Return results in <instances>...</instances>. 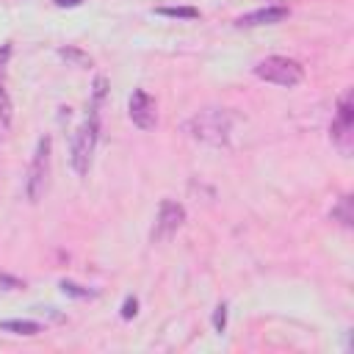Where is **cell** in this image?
<instances>
[{
	"label": "cell",
	"instance_id": "7c38bea8",
	"mask_svg": "<svg viewBox=\"0 0 354 354\" xmlns=\"http://www.w3.org/2000/svg\"><path fill=\"white\" fill-rule=\"evenodd\" d=\"M58 55H61L64 61H69L72 66H80V69L91 66V55H88V53H83V50H77V47H61V50H58Z\"/></svg>",
	"mask_w": 354,
	"mask_h": 354
},
{
	"label": "cell",
	"instance_id": "5b68a950",
	"mask_svg": "<svg viewBox=\"0 0 354 354\" xmlns=\"http://www.w3.org/2000/svg\"><path fill=\"white\" fill-rule=\"evenodd\" d=\"M329 133H332L335 147L343 155H348L351 147H354V105H351V91H343V97L337 100V116H335Z\"/></svg>",
	"mask_w": 354,
	"mask_h": 354
},
{
	"label": "cell",
	"instance_id": "9c48e42d",
	"mask_svg": "<svg viewBox=\"0 0 354 354\" xmlns=\"http://www.w3.org/2000/svg\"><path fill=\"white\" fill-rule=\"evenodd\" d=\"M0 332H14V335H39L41 332V324L36 321H0Z\"/></svg>",
	"mask_w": 354,
	"mask_h": 354
},
{
	"label": "cell",
	"instance_id": "277c9868",
	"mask_svg": "<svg viewBox=\"0 0 354 354\" xmlns=\"http://www.w3.org/2000/svg\"><path fill=\"white\" fill-rule=\"evenodd\" d=\"M50 136H41L36 141V149H33V158H30V166H28V174H25V194L30 202H39L41 191H44V183H47V174H50Z\"/></svg>",
	"mask_w": 354,
	"mask_h": 354
},
{
	"label": "cell",
	"instance_id": "ba28073f",
	"mask_svg": "<svg viewBox=\"0 0 354 354\" xmlns=\"http://www.w3.org/2000/svg\"><path fill=\"white\" fill-rule=\"evenodd\" d=\"M288 8L285 6H268V8H257V11H249L243 17L235 19L238 28H252V25H274V22H282L288 19Z\"/></svg>",
	"mask_w": 354,
	"mask_h": 354
},
{
	"label": "cell",
	"instance_id": "5bb4252c",
	"mask_svg": "<svg viewBox=\"0 0 354 354\" xmlns=\"http://www.w3.org/2000/svg\"><path fill=\"white\" fill-rule=\"evenodd\" d=\"M61 290H64L66 296H75V299H88V296H94V290H88V288H83V285H77V282H69V279H61Z\"/></svg>",
	"mask_w": 354,
	"mask_h": 354
},
{
	"label": "cell",
	"instance_id": "8fae6325",
	"mask_svg": "<svg viewBox=\"0 0 354 354\" xmlns=\"http://www.w3.org/2000/svg\"><path fill=\"white\" fill-rule=\"evenodd\" d=\"M155 14L171 17V19H196L199 17V8H194V6H158Z\"/></svg>",
	"mask_w": 354,
	"mask_h": 354
},
{
	"label": "cell",
	"instance_id": "d6986e66",
	"mask_svg": "<svg viewBox=\"0 0 354 354\" xmlns=\"http://www.w3.org/2000/svg\"><path fill=\"white\" fill-rule=\"evenodd\" d=\"M83 0H55V6H61V8H75V6H80Z\"/></svg>",
	"mask_w": 354,
	"mask_h": 354
},
{
	"label": "cell",
	"instance_id": "6da1fadb",
	"mask_svg": "<svg viewBox=\"0 0 354 354\" xmlns=\"http://www.w3.org/2000/svg\"><path fill=\"white\" fill-rule=\"evenodd\" d=\"M185 133L207 147H224L232 133V113L227 108H202L185 122Z\"/></svg>",
	"mask_w": 354,
	"mask_h": 354
},
{
	"label": "cell",
	"instance_id": "4fadbf2b",
	"mask_svg": "<svg viewBox=\"0 0 354 354\" xmlns=\"http://www.w3.org/2000/svg\"><path fill=\"white\" fill-rule=\"evenodd\" d=\"M332 218H337L343 227H351L354 216H351V196H343L337 207H332Z\"/></svg>",
	"mask_w": 354,
	"mask_h": 354
},
{
	"label": "cell",
	"instance_id": "30bf717a",
	"mask_svg": "<svg viewBox=\"0 0 354 354\" xmlns=\"http://www.w3.org/2000/svg\"><path fill=\"white\" fill-rule=\"evenodd\" d=\"M8 133H11V100L0 86V144H6Z\"/></svg>",
	"mask_w": 354,
	"mask_h": 354
},
{
	"label": "cell",
	"instance_id": "52a82bcc",
	"mask_svg": "<svg viewBox=\"0 0 354 354\" xmlns=\"http://www.w3.org/2000/svg\"><path fill=\"white\" fill-rule=\"evenodd\" d=\"M127 113L133 119L136 127L141 130H152L158 124V111H155V100L144 91V88H133L130 102H127Z\"/></svg>",
	"mask_w": 354,
	"mask_h": 354
},
{
	"label": "cell",
	"instance_id": "e0dca14e",
	"mask_svg": "<svg viewBox=\"0 0 354 354\" xmlns=\"http://www.w3.org/2000/svg\"><path fill=\"white\" fill-rule=\"evenodd\" d=\"M136 313H138V301H136V296H127V299H124V304H122V318H124V321H130Z\"/></svg>",
	"mask_w": 354,
	"mask_h": 354
},
{
	"label": "cell",
	"instance_id": "9a60e30c",
	"mask_svg": "<svg viewBox=\"0 0 354 354\" xmlns=\"http://www.w3.org/2000/svg\"><path fill=\"white\" fill-rule=\"evenodd\" d=\"M224 326H227V304H218L216 313H213V329L224 332Z\"/></svg>",
	"mask_w": 354,
	"mask_h": 354
},
{
	"label": "cell",
	"instance_id": "8992f818",
	"mask_svg": "<svg viewBox=\"0 0 354 354\" xmlns=\"http://www.w3.org/2000/svg\"><path fill=\"white\" fill-rule=\"evenodd\" d=\"M185 221V210L180 202L174 199H163L160 202V210H158V221H155V230H152V241H166L171 238Z\"/></svg>",
	"mask_w": 354,
	"mask_h": 354
},
{
	"label": "cell",
	"instance_id": "ac0fdd59",
	"mask_svg": "<svg viewBox=\"0 0 354 354\" xmlns=\"http://www.w3.org/2000/svg\"><path fill=\"white\" fill-rule=\"evenodd\" d=\"M8 58H11V44H0V75L6 72V66H8Z\"/></svg>",
	"mask_w": 354,
	"mask_h": 354
},
{
	"label": "cell",
	"instance_id": "2e32d148",
	"mask_svg": "<svg viewBox=\"0 0 354 354\" xmlns=\"http://www.w3.org/2000/svg\"><path fill=\"white\" fill-rule=\"evenodd\" d=\"M19 288H25V282H19L17 277L0 271V290H19Z\"/></svg>",
	"mask_w": 354,
	"mask_h": 354
},
{
	"label": "cell",
	"instance_id": "7a4b0ae2",
	"mask_svg": "<svg viewBox=\"0 0 354 354\" xmlns=\"http://www.w3.org/2000/svg\"><path fill=\"white\" fill-rule=\"evenodd\" d=\"M97 138H100V111H97V108H88V116H86L83 124L75 130V136H72V149H69L72 169H75L80 177L88 174Z\"/></svg>",
	"mask_w": 354,
	"mask_h": 354
},
{
	"label": "cell",
	"instance_id": "3957f363",
	"mask_svg": "<svg viewBox=\"0 0 354 354\" xmlns=\"http://www.w3.org/2000/svg\"><path fill=\"white\" fill-rule=\"evenodd\" d=\"M254 75L266 83H274V86H282V88H293L301 83L304 77V69L299 61L293 58H285V55H268L263 58L257 66H254Z\"/></svg>",
	"mask_w": 354,
	"mask_h": 354
}]
</instances>
